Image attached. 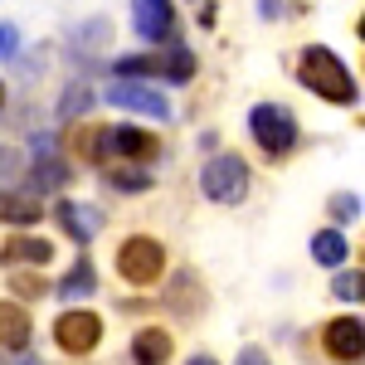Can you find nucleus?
Returning <instances> with one entry per match:
<instances>
[{
	"instance_id": "13",
	"label": "nucleus",
	"mask_w": 365,
	"mask_h": 365,
	"mask_svg": "<svg viewBox=\"0 0 365 365\" xmlns=\"http://www.w3.org/2000/svg\"><path fill=\"white\" fill-rule=\"evenodd\" d=\"M132 361L137 365H166L170 361V331L161 327H141L132 336Z\"/></svg>"
},
{
	"instance_id": "26",
	"label": "nucleus",
	"mask_w": 365,
	"mask_h": 365,
	"mask_svg": "<svg viewBox=\"0 0 365 365\" xmlns=\"http://www.w3.org/2000/svg\"><path fill=\"white\" fill-rule=\"evenodd\" d=\"M190 365H220L215 356H190Z\"/></svg>"
},
{
	"instance_id": "22",
	"label": "nucleus",
	"mask_w": 365,
	"mask_h": 365,
	"mask_svg": "<svg viewBox=\"0 0 365 365\" xmlns=\"http://www.w3.org/2000/svg\"><path fill=\"white\" fill-rule=\"evenodd\" d=\"M10 282H15V292H20V297H39V292L49 287L39 273H10Z\"/></svg>"
},
{
	"instance_id": "9",
	"label": "nucleus",
	"mask_w": 365,
	"mask_h": 365,
	"mask_svg": "<svg viewBox=\"0 0 365 365\" xmlns=\"http://www.w3.org/2000/svg\"><path fill=\"white\" fill-rule=\"evenodd\" d=\"M108 151L127 156V161H146V156L161 151V141L151 132H141V127H108Z\"/></svg>"
},
{
	"instance_id": "1",
	"label": "nucleus",
	"mask_w": 365,
	"mask_h": 365,
	"mask_svg": "<svg viewBox=\"0 0 365 365\" xmlns=\"http://www.w3.org/2000/svg\"><path fill=\"white\" fill-rule=\"evenodd\" d=\"M297 78H302V88H312L317 98H327V103H336V108L356 103V78L346 73V63H341L327 44H307V49H302Z\"/></svg>"
},
{
	"instance_id": "11",
	"label": "nucleus",
	"mask_w": 365,
	"mask_h": 365,
	"mask_svg": "<svg viewBox=\"0 0 365 365\" xmlns=\"http://www.w3.org/2000/svg\"><path fill=\"white\" fill-rule=\"evenodd\" d=\"M54 258V244L49 239H34V234H10L0 244V263L15 268V263H49Z\"/></svg>"
},
{
	"instance_id": "4",
	"label": "nucleus",
	"mask_w": 365,
	"mask_h": 365,
	"mask_svg": "<svg viewBox=\"0 0 365 365\" xmlns=\"http://www.w3.org/2000/svg\"><path fill=\"white\" fill-rule=\"evenodd\" d=\"M200 190L215 200V205H239V200L249 195V166H244L234 151H225V156H215V161L205 166Z\"/></svg>"
},
{
	"instance_id": "7",
	"label": "nucleus",
	"mask_w": 365,
	"mask_h": 365,
	"mask_svg": "<svg viewBox=\"0 0 365 365\" xmlns=\"http://www.w3.org/2000/svg\"><path fill=\"white\" fill-rule=\"evenodd\" d=\"M132 25L146 44H166L175 34V10L170 0H132Z\"/></svg>"
},
{
	"instance_id": "8",
	"label": "nucleus",
	"mask_w": 365,
	"mask_h": 365,
	"mask_svg": "<svg viewBox=\"0 0 365 365\" xmlns=\"http://www.w3.org/2000/svg\"><path fill=\"white\" fill-rule=\"evenodd\" d=\"M108 103L113 108H132V113H151V117H170V103L156 93V88L141 83H113L108 88Z\"/></svg>"
},
{
	"instance_id": "20",
	"label": "nucleus",
	"mask_w": 365,
	"mask_h": 365,
	"mask_svg": "<svg viewBox=\"0 0 365 365\" xmlns=\"http://www.w3.org/2000/svg\"><path fill=\"white\" fill-rule=\"evenodd\" d=\"M103 146H108V127H83V132H78V151H83V161H103V156H108Z\"/></svg>"
},
{
	"instance_id": "17",
	"label": "nucleus",
	"mask_w": 365,
	"mask_h": 365,
	"mask_svg": "<svg viewBox=\"0 0 365 365\" xmlns=\"http://www.w3.org/2000/svg\"><path fill=\"white\" fill-rule=\"evenodd\" d=\"M68 175H73V170H68V161L44 156V161H34V166H29V190H34V195H39V190H58Z\"/></svg>"
},
{
	"instance_id": "21",
	"label": "nucleus",
	"mask_w": 365,
	"mask_h": 365,
	"mask_svg": "<svg viewBox=\"0 0 365 365\" xmlns=\"http://www.w3.org/2000/svg\"><path fill=\"white\" fill-rule=\"evenodd\" d=\"M331 292H336L341 302H361V297H365V273H336Z\"/></svg>"
},
{
	"instance_id": "2",
	"label": "nucleus",
	"mask_w": 365,
	"mask_h": 365,
	"mask_svg": "<svg viewBox=\"0 0 365 365\" xmlns=\"http://www.w3.org/2000/svg\"><path fill=\"white\" fill-rule=\"evenodd\" d=\"M249 132H253V141L263 146V156L282 161V156H292V146H297V117L287 113L282 103H258L249 113Z\"/></svg>"
},
{
	"instance_id": "19",
	"label": "nucleus",
	"mask_w": 365,
	"mask_h": 365,
	"mask_svg": "<svg viewBox=\"0 0 365 365\" xmlns=\"http://www.w3.org/2000/svg\"><path fill=\"white\" fill-rule=\"evenodd\" d=\"M108 185H117L122 195H141V190H151V175L141 166H113L108 170Z\"/></svg>"
},
{
	"instance_id": "14",
	"label": "nucleus",
	"mask_w": 365,
	"mask_h": 365,
	"mask_svg": "<svg viewBox=\"0 0 365 365\" xmlns=\"http://www.w3.org/2000/svg\"><path fill=\"white\" fill-rule=\"evenodd\" d=\"M0 220H5V225H34V220H39V195L0 190Z\"/></svg>"
},
{
	"instance_id": "3",
	"label": "nucleus",
	"mask_w": 365,
	"mask_h": 365,
	"mask_svg": "<svg viewBox=\"0 0 365 365\" xmlns=\"http://www.w3.org/2000/svg\"><path fill=\"white\" fill-rule=\"evenodd\" d=\"M117 273L132 282V287H151V282L166 273V249H161L151 234H132V239L117 249Z\"/></svg>"
},
{
	"instance_id": "15",
	"label": "nucleus",
	"mask_w": 365,
	"mask_h": 365,
	"mask_svg": "<svg viewBox=\"0 0 365 365\" xmlns=\"http://www.w3.org/2000/svg\"><path fill=\"white\" fill-rule=\"evenodd\" d=\"M346 253H351V244H346V234H341V229H322V234L312 239V258H317L322 268H341V263H346Z\"/></svg>"
},
{
	"instance_id": "27",
	"label": "nucleus",
	"mask_w": 365,
	"mask_h": 365,
	"mask_svg": "<svg viewBox=\"0 0 365 365\" xmlns=\"http://www.w3.org/2000/svg\"><path fill=\"white\" fill-rule=\"evenodd\" d=\"M356 34H361V39H365V15H361V20H356Z\"/></svg>"
},
{
	"instance_id": "12",
	"label": "nucleus",
	"mask_w": 365,
	"mask_h": 365,
	"mask_svg": "<svg viewBox=\"0 0 365 365\" xmlns=\"http://www.w3.org/2000/svg\"><path fill=\"white\" fill-rule=\"evenodd\" d=\"M29 331H34L29 312L20 307V302H0V346H5V351H25Z\"/></svg>"
},
{
	"instance_id": "25",
	"label": "nucleus",
	"mask_w": 365,
	"mask_h": 365,
	"mask_svg": "<svg viewBox=\"0 0 365 365\" xmlns=\"http://www.w3.org/2000/svg\"><path fill=\"white\" fill-rule=\"evenodd\" d=\"M15 49V29H0V54H10Z\"/></svg>"
},
{
	"instance_id": "18",
	"label": "nucleus",
	"mask_w": 365,
	"mask_h": 365,
	"mask_svg": "<svg viewBox=\"0 0 365 365\" xmlns=\"http://www.w3.org/2000/svg\"><path fill=\"white\" fill-rule=\"evenodd\" d=\"M93 287H98V273H93V263H88V258H78V263H73V273L58 282V297H63V302H73V297H88Z\"/></svg>"
},
{
	"instance_id": "28",
	"label": "nucleus",
	"mask_w": 365,
	"mask_h": 365,
	"mask_svg": "<svg viewBox=\"0 0 365 365\" xmlns=\"http://www.w3.org/2000/svg\"><path fill=\"white\" fill-rule=\"evenodd\" d=\"M0 103H5V83H0Z\"/></svg>"
},
{
	"instance_id": "6",
	"label": "nucleus",
	"mask_w": 365,
	"mask_h": 365,
	"mask_svg": "<svg viewBox=\"0 0 365 365\" xmlns=\"http://www.w3.org/2000/svg\"><path fill=\"white\" fill-rule=\"evenodd\" d=\"M322 346L336 365H361L365 361V322L361 317H331L322 327Z\"/></svg>"
},
{
	"instance_id": "5",
	"label": "nucleus",
	"mask_w": 365,
	"mask_h": 365,
	"mask_svg": "<svg viewBox=\"0 0 365 365\" xmlns=\"http://www.w3.org/2000/svg\"><path fill=\"white\" fill-rule=\"evenodd\" d=\"M54 341H58L63 356H88V351L103 341V317H98V312H83V307L63 312L54 322Z\"/></svg>"
},
{
	"instance_id": "23",
	"label": "nucleus",
	"mask_w": 365,
	"mask_h": 365,
	"mask_svg": "<svg viewBox=\"0 0 365 365\" xmlns=\"http://www.w3.org/2000/svg\"><path fill=\"white\" fill-rule=\"evenodd\" d=\"M356 210H361V200H356V195H336V200H331V215H336V220H356Z\"/></svg>"
},
{
	"instance_id": "10",
	"label": "nucleus",
	"mask_w": 365,
	"mask_h": 365,
	"mask_svg": "<svg viewBox=\"0 0 365 365\" xmlns=\"http://www.w3.org/2000/svg\"><path fill=\"white\" fill-rule=\"evenodd\" d=\"M58 225L68 229L78 244H88V239H98V229H103V210H93V205H78V200H63L54 210Z\"/></svg>"
},
{
	"instance_id": "24",
	"label": "nucleus",
	"mask_w": 365,
	"mask_h": 365,
	"mask_svg": "<svg viewBox=\"0 0 365 365\" xmlns=\"http://www.w3.org/2000/svg\"><path fill=\"white\" fill-rule=\"evenodd\" d=\"M234 365H273V361H268V351H263V346H244Z\"/></svg>"
},
{
	"instance_id": "16",
	"label": "nucleus",
	"mask_w": 365,
	"mask_h": 365,
	"mask_svg": "<svg viewBox=\"0 0 365 365\" xmlns=\"http://www.w3.org/2000/svg\"><path fill=\"white\" fill-rule=\"evenodd\" d=\"M156 73H166L170 83H190V78H195V54H190L185 44H170L166 54L156 58Z\"/></svg>"
}]
</instances>
